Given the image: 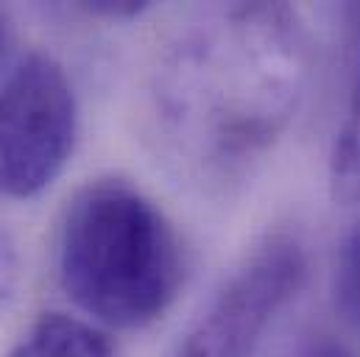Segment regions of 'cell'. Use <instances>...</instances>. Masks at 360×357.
<instances>
[{"label": "cell", "instance_id": "1", "mask_svg": "<svg viewBox=\"0 0 360 357\" xmlns=\"http://www.w3.org/2000/svg\"><path fill=\"white\" fill-rule=\"evenodd\" d=\"M307 79L310 39L299 11L240 3L212 11L168 51L157 106L190 162L235 171L279 140Z\"/></svg>", "mask_w": 360, "mask_h": 357}, {"label": "cell", "instance_id": "2", "mask_svg": "<svg viewBox=\"0 0 360 357\" xmlns=\"http://www.w3.org/2000/svg\"><path fill=\"white\" fill-rule=\"evenodd\" d=\"M65 293L98 324L140 330L162 318L184 285V249L160 204L126 178H95L59 229Z\"/></svg>", "mask_w": 360, "mask_h": 357}, {"label": "cell", "instance_id": "3", "mask_svg": "<svg viewBox=\"0 0 360 357\" xmlns=\"http://www.w3.org/2000/svg\"><path fill=\"white\" fill-rule=\"evenodd\" d=\"M79 137V100L65 67L28 53L0 87V195L34 198L65 171Z\"/></svg>", "mask_w": 360, "mask_h": 357}, {"label": "cell", "instance_id": "4", "mask_svg": "<svg viewBox=\"0 0 360 357\" xmlns=\"http://www.w3.org/2000/svg\"><path fill=\"white\" fill-rule=\"evenodd\" d=\"M304 276L302 243L285 235L269 238L215 293L174 357H252L271 321L302 290Z\"/></svg>", "mask_w": 360, "mask_h": 357}, {"label": "cell", "instance_id": "5", "mask_svg": "<svg viewBox=\"0 0 360 357\" xmlns=\"http://www.w3.org/2000/svg\"><path fill=\"white\" fill-rule=\"evenodd\" d=\"M6 357H117V352L106 332L90 321L68 313H42Z\"/></svg>", "mask_w": 360, "mask_h": 357}, {"label": "cell", "instance_id": "6", "mask_svg": "<svg viewBox=\"0 0 360 357\" xmlns=\"http://www.w3.org/2000/svg\"><path fill=\"white\" fill-rule=\"evenodd\" d=\"M352 14V82L344 123L335 134L330 157V187L333 198L341 204L360 201V6L349 8Z\"/></svg>", "mask_w": 360, "mask_h": 357}, {"label": "cell", "instance_id": "7", "mask_svg": "<svg viewBox=\"0 0 360 357\" xmlns=\"http://www.w3.org/2000/svg\"><path fill=\"white\" fill-rule=\"evenodd\" d=\"M335 307L360 338V223L347 235L335 266Z\"/></svg>", "mask_w": 360, "mask_h": 357}, {"label": "cell", "instance_id": "8", "mask_svg": "<svg viewBox=\"0 0 360 357\" xmlns=\"http://www.w3.org/2000/svg\"><path fill=\"white\" fill-rule=\"evenodd\" d=\"M20 285V254L8 232L0 229V310H6Z\"/></svg>", "mask_w": 360, "mask_h": 357}, {"label": "cell", "instance_id": "9", "mask_svg": "<svg viewBox=\"0 0 360 357\" xmlns=\"http://www.w3.org/2000/svg\"><path fill=\"white\" fill-rule=\"evenodd\" d=\"M84 14L101 17V20H134L143 11H148V3H134V0H98V3H82L79 6Z\"/></svg>", "mask_w": 360, "mask_h": 357}, {"label": "cell", "instance_id": "10", "mask_svg": "<svg viewBox=\"0 0 360 357\" xmlns=\"http://www.w3.org/2000/svg\"><path fill=\"white\" fill-rule=\"evenodd\" d=\"M299 357H360V355H355V352H352L347 344H341V341L319 338V341H310Z\"/></svg>", "mask_w": 360, "mask_h": 357}, {"label": "cell", "instance_id": "11", "mask_svg": "<svg viewBox=\"0 0 360 357\" xmlns=\"http://www.w3.org/2000/svg\"><path fill=\"white\" fill-rule=\"evenodd\" d=\"M6 39H8V34H6V20H3V14H0V56H3V51H6Z\"/></svg>", "mask_w": 360, "mask_h": 357}]
</instances>
